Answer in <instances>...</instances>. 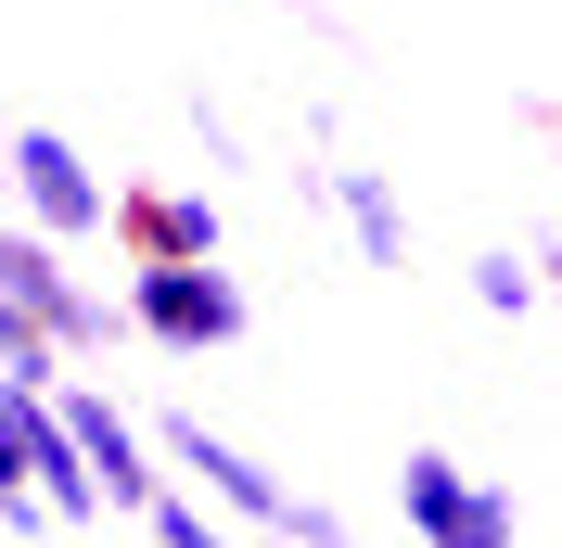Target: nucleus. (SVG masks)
I'll return each mask as SVG.
<instances>
[{"label": "nucleus", "instance_id": "20e7f679", "mask_svg": "<svg viewBox=\"0 0 562 548\" xmlns=\"http://www.w3.org/2000/svg\"><path fill=\"white\" fill-rule=\"evenodd\" d=\"M396 523L422 548H512L525 536V498L498 472H473V459H448V446H409L396 459Z\"/></svg>", "mask_w": 562, "mask_h": 548}, {"label": "nucleus", "instance_id": "7ed1b4c3", "mask_svg": "<svg viewBox=\"0 0 562 548\" xmlns=\"http://www.w3.org/2000/svg\"><path fill=\"white\" fill-rule=\"evenodd\" d=\"M128 319L140 344H167V357H217V344L256 332V294L217 255H128Z\"/></svg>", "mask_w": 562, "mask_h": 548}, {"label": "nucleus", "instance_id": "f03ea898", "mask_svg": "<svg viewBox=\"0 0 562 548\" xmlns=\"http://www.w3.org/2000/svg\"><path fill=\"white\" fill-rule=\"evenodd\" d=\"M0 307H26L38 332H65L77 357H103V344H128V294H103V281H77V242L38 230V217H13L0 230Z\"/></svg>", "mask_w": 562, "mask_h": 548}, {"label": "nucleus", "instance_id": "39448f33", "mask_svg": "<svg viewBox=\"0 0 562 548\" xmlns=\"http://www.w3.org/2000/svg\"><path fill=\"white\" fill-rule=\"evenodd\" d=\"M0 179H13V217H38V230H65V242H115V179L52 115H26V128L0 140Z\"/></svg>", "mask_w": 562, "mask_h": 548}, {"label": "nucleus", "instance_id": "6e6552de", "mask_svg": "<svg viewBox=\"0 0 562 548\" xmlns=\"http://www.w3.org/2000/svg\"><path fill=\"white\" fill-rule=\"evenodd\" d=\"M65 421H77V446H90V472H103L115 523H140V498L167 484V472H154V459H167V434H140V421L115 409V396H103V383H90V370L65 383Z\"/></svg>", "mask_w": 562, "mask_h": 548}, {"label": "nucleus", "instance_id": "9d476101", "mask_svg": "<svg viewBox=\"0 0 562 548\" xmlns=\"http://www.w3.org/2000/svg\"><path fill=\"white\" fill-rule=\"evenodd\" d=\"M473 307H486V319H537V307H550V269L512 255V242H486V255H473Z\"/></svg>", "mask_w": 562, "mask_h": 548}, {"label": "nucleus", "instance_id": "ddd939ff", "mask_svg": "<svg viewBox=\"0 0 562 548\" xmlns=\"http://www.w3.org/2000/svg\"><path fill=\"white\" fill-rule=\"evenodd\" d=\"M537 269H550V307H562V242H537Z\"/></svg>", "mask_w": 562, "mask_h": 548}, {"label": "nucleus", "instance_id": "423d86ee", "mask_svg": "<svg viewBox=\"0 0 562 548\" xmlns=\"http://www.w3.org/2000/svg\"><path fill=\"white\" fill-rule=\"evenodd\" d=\"M154 434H167V472H192V484H205V498H217L231 523H256V536H294V511H307V498H294V484H281L269 459H256V446H231L205 409L154 421Z\"/></svg>", "mask_w": 562, "mask_h": 548}, {"label": "nucleus", "instance_id": "9b49d317", "mask_svg": "<svg viewBox=\"0 0 562 548\" xmlns=\"http://www.w3.org/2000/svg\"><path fill=\"white\" fill-rule=\"evenodd\" d=\"M140 536H154V548H217V498H192V484H154V498H140Z\"/></svg>", "mask_w": 562, "mask_h": 548}, {"label": "nucleus", "instance_id": "f8f14e48", "mask_svg": "<svg viewBox=\"0 0 562 548\" xmlns=\"http://www.w3.org/2000/svg\"><path fill=\"white\" fill-rule=\"evenodd\" d=\"M192 140H205V167H244V128H231V103H205V90H192Z\"/></svg>", "mask_w": 562, "mask_h": 548}, {"label": "nucleus", "instance_id": "f257e3e1", "mask_svg": "<svg viewBox=\"0 0 562 548\" xmlns=\"http://www.w3.org/2000/svg\"><path fill=\"white\" fill-rule=\"evenodd\" d=\"M0 484H26L52 511V536H103L115 523L103 472H90V446L65 421V383H0Z\"/></svg>", "mask_w": 562, "mask_h": 548}, {"label": "nucleus", "instance_id": "0eeeda50", "mask_svg": "<svg viewBox=\"0 0 562 548\" xmlns=\"http://www.w3.org/2000/svg\"><path fill=\"white\" fill-rule=\"evenodd\" d=\"M307 140H319L307 192H319L333 217H346L358 269H409V205H396V179H384V167H358V153H333V128H307Z\"/></svg>", "mask_w": 562, "mask_h": 548}, {"label": "nucleus", "instance_id": "1a4fd4ad", "mask_svg": "<svg viewBox=\"0 0 562 548\" xmlns=\"http://www.w3.org/2000/svg\"><path fill=\"white\" fill-rule=\"evenodd\" d=\"M115 255H231V217L217 192H115Z\"/></svg>", "mask_w": 562, "mask_h": 548}, {"label": "nucleus", "instance_id": "4468645a", "mask_svg": "<svg viewBox=\"0 0 562 548\" xmlns=\"http://www.w3.org/2000/svg\"><path fill=\"white\" fill-rule=\"evenodd\" d=\"M537 128H550V140H562V103H550V115H537Z\"/></svg>", "mask_w": 562, "mask_h": 548}]
</instances>
